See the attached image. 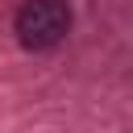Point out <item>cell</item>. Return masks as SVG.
Instances as JSON below:
<instances>
[{"mask_svg":"<svg viewBox=\"0 0 133 133\" xmlns=\"http://www.w3.org/2000/svg\"><path fill=\"white\" fill-rule=\"evenodd\" d=\"M12 29L25 50H54L71 33V4L66 0H25L17 8Z\"/></svg>","mask_w":133,"mask_h":133,"instance_id":"1","label":"cell"}]
</instances>
